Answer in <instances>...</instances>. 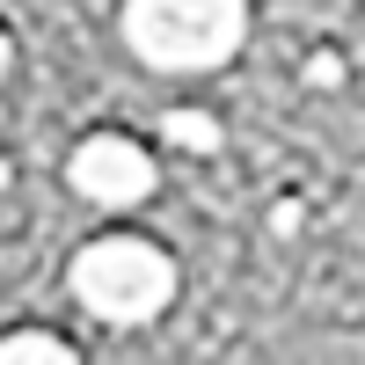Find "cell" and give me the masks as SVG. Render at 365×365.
Wrapping results in <instances>:
<instances>
[{
  "instance_id": "3957f363",
  "label": "cell",
  "mask_w": 365,
  "mask_h": 365,
  "mask_svg": "<svg viewBox=\"0 0 365 365\" xmlns=\"http://www.w3.org/2000/svg\"><path fill=\"white\" fill-rule=\"evenodd\" d=\"M66 175H73V190H81L88 205H110V212L154 197V154H146L139 139H125V132H96V139H81L73 161H66Z\"/></svg>"
},
{
  "instance_id": "277c9868",
  "label": "cell",
  "mask_w": 365,
  "mask_h": 365,
  "mask_svg": "<svg viewBox=\"0 0 365 365\" xmlns=\"http://www.w3.org/2000/svg\"><path fill=\"white\" fill-rule=\"evenodd\" d=\"M161 139L168 146H182V154H220V117H212V110H168L161 117Z\"/></svg>"
},
{
  "instance_id": "ba28073f",
  "label": "cell",
  "mask_w": 365,
  "mask_h": 365,
  "mask_svg": "<svg viewBox=\"0 0 365 365\" xmlns=\"http://www.w3.org/2000/svg\"><path fill=\"white\" fill-rule=\"evenodd\" d=\"M15 66V37H8V29H0V73H8Z\"/></svg>"
},
{
  "instance_id": "8992f818",
  "label": "cell",
  "mask_w": 365,
  "mask_h": 365,
  "mask_svg": "<svg viewBox=\"0 0 365 365\" xmlns=\"http://www.w3.org/2000/svg\"><path fill=\"white\" fill-rule=\"evenodd\" d=\"M299 81H307V88H344L351 81V66H344V51H307V66H299Z\"/></svg>"
},
{
  "instance_id": "6da1fadb",
  "label": "cell",
  "mask_w": 365,
  "mask_h": 365,
  "mask_svg": "<svg viewBox=\"0 0 365 365\" xmlns=\"http://www.w3.org/2000/svg\"><path fill=\"white\" fill-rule=\"evenodd\" d=\"M249 0H125V44L161 73H205L241 51Z\"/></svg>"
},
{
  "instance_id": "9c48e42d",
  "label": "cell",
  "mask_w": 365,
  "mask_h": 365,
  "mask_svg": "<svg viewBox=\"0 0 365 365\" xmlns=\"http://www.w3.org/2000/svg\"><path fill=\"white\" fill-rule=\"evenodd\" d=\"M8 175H15V168H8V161H0V190H8Z\"/></svg>"
},
{
  "instance_id": "7a4b0ae2",
  "label": "cell",
  "mask_w": 365,
  "mask_h": 365,
  "mask_svg": "<svg viewBox=\"0 0 365 365\" xmlns=\"http://www.w3.org/2000/svg\"><path fill=\"white\" fill-rule=\"evenodd\" d=\"M73 299L96 322H117V329L154 322L175 299V263H168V249H154L139 234H103L73 256Z\"/></svg>"
},
{
  "instance_id": "52a82bcc",
  "label": "cell",
  "mask_w": 365,
  "mask_h": 365,
  "mask_svg": "<svg viewBox=\"0 0 365 365\" xmlns=\"http://www.w3.org/2000/svg\"><path fill=\"white\" fill-rule=\"evenodd\" d=\"M299 220H307V205H299V197H285L278 212H270V234H299Z\"/></svg>"
},
{
  "instance_id": "5b68a950",
  "label": "cell",
  "mask_w": 365,
  "mask_h": 365,
  "mask_svg": "<svg viewBox=\"0 0 365 365\" xmlns=\"http://www.w3.org/2000/svg\"><path fill=\"white\" fill-rule=\"evenodd\" d=\"M22 358L73 365V344H66V336H51V329H15V336H0V365H22Z\"/></svg>"
}]
</instances>
